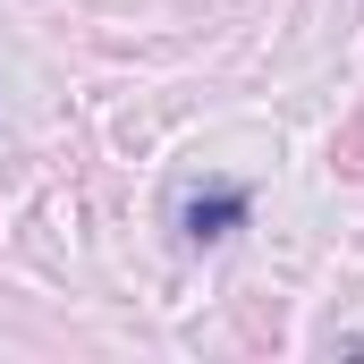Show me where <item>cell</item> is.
Listing matches in <instances>:
<instances>
[{
  "mask_svg": "<svg viewBox=\"0 0 364 364\" xmlns=\"http://www.w3.org/2000/svg\"><path fill=\"white\" fill-rule=\"evenodd\" d=\"M246 212H255V203H246V186H203V195H186V246H220V237H229V229H246Z\"/></svg>",
  "mask_w": 364,
  "mask_h": 364,
  "instance_id": "obj_1",
  "label": "cell"
}]
</instances>
